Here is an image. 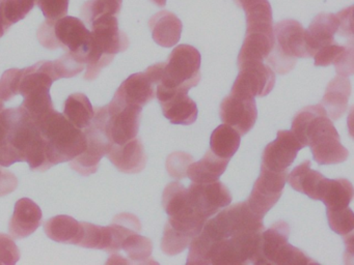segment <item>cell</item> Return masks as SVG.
I'll return each instance as SVG.
<instances>
[{
    "mask_svg": "<svg viewBox=\"0 0 354 265\" xmlns=\"http://www.w3.org/2000/svg\"><path fill=\"white\" fill-rule=\"evenodd\" d=\"M156 89L188 91L201 81V54L189 45H180L165 62L153 64L146 70Z\"/></svg>",
    "mask_w": 354,
    "mask_h": 265,
    "instance_id": "1",
    "label": "cell"
},
{
    "mask_svg": "<svg viewBox=\"0 0 354 265\" xmlns=\"http://www.w3.org/2000/svg\"><path fill=\"white\" fill-rule=\"evenodd\" d=\"M34 122L46 140L47 157L51 167L72 161L86 148L84 130L74 126L57 110H51Z\"/></svg>",
    "mask_w": 354,
    "mask_h": 265,
    "instance_id": "2",
    "label": "cell"
},
{
    "mask_svg": "<svg viewBox=\"0 0 354 265\" xmlns=\"http://www.w3.org/2000/svg\"><path fill=\"white\" fill-rule=\"evenodd\" d=\"M297 139L302 147H310L315 161L320 165L343 163L349 155L324 109L313 114L302 124Z\"/></svg>",
    "mask_w": 354,
    "mask_h": 265,
    "instance_id": "3",
    "label": "cell"
},
{
    "mask_svg": "<svg viewBox=\"0 0 354 265\" xmlns=\"http://www.w3.org/2000/svg\"><path fill=\"white\" fill-rule=\"evenodd\" d=\"M91 27L92 39L86 56V72L84 79L95 80L101 70L111 63L118 53L129 47V39L120 30L117 16H104L93 21Z\"/></svg>",
    "mask_w": 354,
    "mask_h": 265,
    "instance_id": "4",
    "label": "cell"
},
{
    "mask_svg": "<svg viewBox=\"0 0 354 265\" xmlns=\"http://www.w3.org/2000/svg\"><path fill=\"white\" fill-rule=\"evenodd\" d=\"M274 46L267 57V66L279 75L293 70L297 58L310 57L306 29L298 21L286 19L273 26Z\"/></svg>",
    "mask_w": 354,
    "mask_h": 265,
    "instance_id": "5",
    "label": "cell"
},
{
    "mask_svg": "<svg viewBox=\"0 0 354 265\" xmlns=\"http://www.w3.org/2000/svg\"><path fill=\"white\" fill-rule=\"evenodd\" d=\"M38 39L49 50L57 48L80 54L86 58L90 51L92 32L84 21L75 17L65 16L57 20L47 19L38 29Z\"/></svg>",
    "mask_w": 354,
    "mask_h": 265,
    "instance_id": "6",
    "label": "cell"
},
{
    "mask_svg": "<svg viewBox=\"0 0 354 265\" xmlns=\"http://www.w3.org/2000/svg\"><path fill=\"white\" fill-rule=\"evenodd\" d=\"M7 143L17 150L24 161H28L30 169L41 172L50 169L46 140L34 120L21 107L17 108Z\"/></svg>",
    "mask_w": 354,
    "mask_h": 265,
    "instance_id": "7",
    "label": "cell"
},
{
    "mask_svg": "<svg viewBox=\"0 0 354 265\" xmlns=\"http://www.w3.org/2000/svg\"><path fill=\"white\" fill-rule=\"evenodd\" d=\"M142 110L113 97L109 105L95 110L92 122L104 130L111 143L121 145L138 136Z\"/></svg>",
    "mask_w": 354,
    "mask_h": 265,
    "instance_id": "8",
    "label": "cell"
},
{
    "mask_svg": "<svg viewBox=\"0 0 354 265\" xmlns=\"http://www.w3.org/2000/svg\"><path fill=\"white\" fill-rule=\"evenodd\" d=\"M162 206L169 215L167 224L171 229L192 240L202 231L205 223L208 221L196 210L190 201L187 188L180 182H171L165 186Z\"/></svg>",
    "mask_w": 354,
    "mask_h": 265,
    "instance_id": "9",
    "label": "cell"
},
{
    "mask_svg": "<svg viewBox=\"0 0 354 265\" xmlns=\"http://www.w3.org/2000/svg\"><path fill=\"white\" fill-rule=\"evenodd\" d=\"M264 230L262 217L257 215L245 201L221 210L216 217L205 223L202 231L217 242L225 238Z\"/></svg>",
    "mask_w": 354,
    "mask_h": 265,
    "instance_id": "10",
    "label": "cell"
},
{
    "mask_svg": "<svg viewBox=\"0 0 354 265\" xmlns=\"http://www.w3.org/2000/svg\"><path fill=\"white\" fill-rule=\"evenodd\" d=\"M287 177V170L271 171L262 165L260 176L254 182L250 198L246 201L257 215L264 219L265 215L277 204L283 194Z\"/></svg>",
    "mask_w": 354,
    "mask_h": 265,
    "instance_id": "11",
    "label": "cell"
},
{
    "mask_svg": "<svg viewBox=\"0 0 354 265\" xmlns=\"http://www.w3.org/2000/svg\"><path fill=\"white\" fill-rule=\"evenodd\" d=\"M239 74L231 93L240 97H266L275 85V74L261 61L248 62L239 66Z\"/></svg>",
    "mask_w": 354,
    "mask_h": 265,
    "instance_id": "12",
    "label": "cell"
},
{
    "mask_svg": "<svg viewBox=\"0 0 354 265\" xmlns=\"http://www.w3.org/2000/svg\"><path fill=\"white\" fill-rule=\"evenodd\" d=\"M188 195L196 210L207 219L232 202L229 188L218 180L206 184L194 182L188 188Z\"/></svg>",
    "mask_w": 354,
    "mask_h": 265,
    "instance_id": "13",
    "label": "cell"
},
{
    "mask_svg": "<svg viewBox=\"0 0 354 265\" xmlns=\"http://www.w3.org/2000/svg\"><path fill=\"white\" fill-rule=\"evenodd\" d=\"M86 137V148L84 153L70 161L71 168L82 175H91L96 173L99 163L104 155H107L111 142L104 130L95 124H91L84 128Z\"/></svg>",
    "mask_w": 354,
    "mask_h": 265,
    "instance_id": "14",
    "label": "cell"
},
{
    "mask_svg": "<svg viewBox=\"0 0 354 265\" xmlns=\"http://www.w3.org/2000/svg\"><path fill=\"white\" fill-rule=\"evenodd\" d=\"M258 110L254 97L227 95L221 105V118L223 124L233 128L240 136L248 134L257 121Z\"/></svg>",
    "mask_w": 354,
    "mask_h": 265,
    "instance_id": "15",
    "label": "cell"
},
{
    "mask_svg": "<svg viewBox=\"0 0 354 265\" xmlns=\"http://www.w3.org/2000/svg\"><path fill=\"white\" fill-rule=\"evenodd\" d=\"M301 148L291 130H279L277 138L265 147L262 165L271 171H286Z\"/></svg>",
    "mask_w": 354,
    "mask_h": 265,
    "instance_id": "16",
    "label": "cell"
},
{
    "mask_svg": "<svg viewBox=\"0 0 354 265\" xmlns=\"http://www.w3.org/2000/svg\"><path fill=\"white\" fill-rule=\"evenodd\" d=\"M156 97L162 108L163 115L174 124H194L198 118V106L184 90L156 89Z\"/></svg>",
    "mask_w": 354,
    "mask_h": 265,
    "instance_id": "17",
    "label": "cell"
},
{
    "mask_svg": "<svg viewBox=\"0 0 354 265\" xmlns=\"http://www.w3.org/2000/svg\"><path fill=\"white\" fill-rule=\"evenodd\" d=\"M107 157L115 168L123 173H140L146 167V151L142 141L138 138L121 145L111 143Z\"/></svg>",
    "mask_w": 354,
    "mask_h": 265,
    "instance_id": "18",
    "label": "cell"
},
{
    "mask_svg": "<svg viewBox=\"0 0 354 265\" xmlns=\"http://www.w3.org/2000/svg\"><path fill=\"white\" fill-rule=\"evenodd\" d=\"M42 223V210L34 201L22 198L15 204L9 232L15 239H22L34 233Z\"/></svg>",
    "mask_w": 354,
    "mask_h": 265,
    "instance_id": "19",
    "label": "cell"
},
{
    "mask_svg": "<svg viewBox=\"0 0 354 265\" xmlns=\"http://www.w3.org/2000/svg\"><path fill=\"white\" fill-rule=\"evenodd\" d=\"M339 29L337 14H317L308 29H306V47L308 55L313 57L318 50L335 43V35Z\"/></svg>",
    "mask_w": 354,
    "mask_h": 265,
    "instance_id": "20",
    "label": "cell"
},
{
    "mask_svg": "<svg viewBox=\"0 0 354 265\" xmlns=\"http://www.w3.org/2000/svg\"><path fill=\"white\" fill-rule=\"evenodd\" d=\"M156 95L155 84L146 72H138L126 79L115 92V99L130 105L144 107Z\"/></svg>",
    "mask_w": 354,
    "mask_h": 265,
    "instance_id": "21",
    "label": "cell"
},
{
    "mask_svg": "<svg viewBox=\"0 0 354 265\" xmlns=\"http://www.w3.org/2000/svg\"><path fill=\"white\" fill-rule=\"evenodd\" d=\"M153 39L161 47L171 48L181 39V20L174 12L163 10L155 14L149 21Z\"/></svg>",
    "mask_w": 354,
    "mask_h": 265,
    "instance_id": "22",
    "label": "cell"
},
{
    "mask_svg": "<svg viewBox=\"0 0 354 265\" xmlns=\"http://www.w3.org/2000/svg\"><path fill=\"white\" fill-rule=\"evenodd\" d=\"M350 95L351 83L346 77H335L328 83L321 106L324 108L329 119H339L346 113Z\"/></svg>",
    "mask_w": 354,
    "mask_h": 265,
    "instance_id": "23",
    "label": "cell"
},
{
    "mask_svg": "<svg viewBox=\"0 0 354 265\" xmlns=\"http://www.w3.org/2000/svg\"><path fill=\"white\" fill-rule=\"evenodd\" d=\"M274 46V31H248L238 55V66L267 59Z\"/></svg>",
    "mask_w": 354,
    "mask_h": 265,
    "instance_id": "24",
    "label": "cell"
},
{
    "mask_svg": "<svg viewBox=\"0 0 354 265\" xmlns=\"http://www.w3.org/2000/svg\"><path fill=\"white\" fill-rule=\"evenodd\" d=\"M290 227L285 221L277 222L261 234L258 264H275L281 248L288 244Z\"/></svg>",
    "mask_w": 354,
    "mask_h": 265,
    "instance_id": "25",
    "label": "cell"
},
{
    "mask_svg": "<svg viewBox=\"0 0 354 265\" xmlns=\"http://www.w3.org/2000/svg\"><path fill=\"white\" fill-rule=\"evenodd\" d=\"M353 199V186L345 178L328 179L323 178L318 192V200L326 205L327 209L345 208Z\"/></svg>",
    "mask_w": 354,
    "mask_h": 265,
    "instance_id": "26",
    "label": "cell"
},
{
    "mask_svg": "<svg viewBox=\"0 0 354 265\" xmlns=\"http://www.w3.org/2000/svg\"><path fill=\"white\" fill-rule=\"evenodd\" d=\"M230 159H221L208 150L202 159L190 164L187 169V176L196 184L216 181L227 169Z\"/></svg>",
    "mask_w": 354,
    "mask_h": 265,
    "instance_id": "27",
    "label": "cell"
},
{
    "mask_svg": "<svg viewBox=\"0 0 354 265\" xmlns=\"http://www.w3.org/2000/svg\"><path fill=\"white\" fill-rule=\"evenodd\" d=\"M324 177L320 172L310 169V161H304L288 175L287 180L294 190L318 200L319 188Z\"/></svg>",
    "mask_w": 354,
    "mask_h": 265,
    "instance_id": "28",
    "label": "cell"
},
{
    "mask_svg": "<svg viewBox=\"0 0 354 265\" xmlns=\"http://www.w3.org/2000/svg\"><path fill=\"white\" fill-rule=\"evenodd\" d=\"M46 235L53 242L75 244L80 232V223L69 215H61L45 222Z\"/></svg>",
    "mask_w": 354,
    "mask_h": 265,
    "instance_id": "29",
    "label": "cell"
},
{
    "mask_svg": "<svg viewBox=\"0 0 354 265\" xmlns=\"http://www.w3.org/2000/svg\"><path fill=\"white\" fill-rule=\"evenodd\" d=\"M64 115L74 126L84 130L92 124L95 110L86 95L76 92L66 99Z\"/></svg>",
    "mask_w": 354,
    "mask_h": 265,
    "instance_id": "30",
    "label": "cell"
},
{
    "mask_svg": "<svg viewBox=\"0 0 354 265\" xmlns=\"http://www.w3.org/2000/svg\"><path fill=\"white\" fill-rule=\"evenodd\" d=\"M241 136L237 130L227 124H221L211 135V150L221 159H231L239 148Z\"/></svg>",
    "mask_w": 354,
    "mask_h": 265,
    "instance_id": "31",
    "label": "cell"
},
{
    "mask_svg": "<svg viewBox=\"0 0 354 265\" xmlns=\"http://www.w3.org/2000/svg\"><path fill=\"white\" fill-rule=\"evenodd\" d=\"M121 248L125 251L130 263H148L153 252V244L149 238L132 233L124 239Z\"/></svg>",
    "mask_w": 354,
    "mask_h": 265,
    "instance_id": "32",
    "label": "cell"
},
{
    "mask_svg": "<svg viewBox=\"0 0 354 265\" xmlns=\"http://www.w3.org/2000/svg\"><path fill=\"white\" fill-rule=\"evenodd\" d=\"M123 0H88L82 8V16L86 25L100 17L117 16L121 12Z\"/></svg>",
    "mask_w": 354,
    "mask_h": 265,
    "instance_id": "33",
    "label": "cell"
},
{
    "mask_svg": "<svg viewBox=\"0 0 354 265\" xmlns=\"http://www.w3.org/2000/svg\"><path fill=\"white\" fill-rule=\"evenodd\" d=\"M53 70L57 80L72 78L80 74L86 66V58L80 54L68 52L63 57L53 61Z\"/></svg>",
    "mask_w": 354,
    "mask_h": 265,
    "instance_id": "34",
    "label": "cell"
},
{
    "mask_svg": "<svg viewBox=\"0 0 354 265\" xmlns=\"http://www.w3.org/2000/svg\"><path fill=\"white\" fill-rule=\"evenodd\" d=\"M327 219L330 229L342 236L352 233L354 229L353 211L349 207L327 209Z\"/></svg>",
    "mask_w": 354,
    "mask_h": 265,
    "instance_id": "35",
    "label": "cell"
},
{
    "mask_svg": "<svg viewBox=\"0 0 354 265\" xmlns=\"http://www.w3.org/2000/svg\"><path fill=\"white\" fill-rule=\"evenodd\" d=\"M21 72L22 70L11 68L6 70L0 78V111L5 109L6 101H10L19 93Z\"/></svg>",
    "mask_w": 354,
    "mask_h": 265,
    "instance_id": "36",
    "label": "cell"
},
{
    "mask_svg": "<svg viewBox=\"0 0 354 265\" xmlns=\"http://www.w3.org/2000/svg\"><path fill=\"white\" fill-rule=\"evenodd\" d=\"M192 239L183 234L178 233L175 230L171 229V226L167 223L163 231L162 242H161V250L165 255L175 256L183 252Z\"/></svg>",
    "mask_w": 354,
    "mask_h": 265,
    "instance_id": "37",
    "label": "cell"
},
{
    "mask_svg": "<svg viewBox=\"0 0 354 265\" xmlns=\"http://www.w3.org/2000/svg\"><path fill=\"white\" fill-rule=\"evenodd\" d=\"M194 163V157L183 151H176L167 159V170L171 177L183 179L187 176V169Z\"/></svg>",
    "mask_w": 354,
    "mask_h": 265,
    "instance_id": "38",
    "label": "cell"
},
{
    "mask_svg": "<svg viewBox=\"0 0 354 265\" xmlns=\"http://www.w3.org/2000/svg\"><path fill=\"white\" fill-rule=\"evenodd\" d=\"M37 0H6L5 14L12 25L26 18L32 10Z\"/></svg>",
    "mask_w": 354,
    "mask_h": 265,
    "instance_id": "39",
    "label": "cell"
},
{
    "mask_svg": "<svg viewBox=\"0 0 354 265\" xmlns=\"http://www.w3.org/2000/svg\"><path fill=\"white\" fill-rule=\"evenodd\" d=\"M19 259V248L13 237L0 233V265H14Z\"/></svg>",
    "mask_w": 354,
    "mask_h": 265,
    "instance_id": "40",
    "label": "cell"
},
{
    "mask_svg": "<svg viewBox=\"0 0 354 265\" xmlns=\"http://www.w3.org/2000/svg\"><path fill=\"white\" fill-rule=\"evenodd\" d=\"M354 48L353 39H350L349 43H346L345 49L339 54L333 64L339 76L348 77L354 72Z\"/></svg>",
    "mask_w": 354,
    "mask_h": 265,
    "instance_id": "41",
    "label": "cell"
},
{
    "mask_svg": "<svg viewBox=\"0 0 354 265\" xmlns=\"http://www.w3.org/2000/svg\"><path fill=\"white\" fill-rule=\"evenodd\" d=\"M345 45L333 43L330 45L325 46L315 53L313 57L315 58V66H328L333 64V62L339 57V54L345 49Z\"/></svg>",
    "mask_w": 354,
    "mask_h": 265,
    "instance_id": "42",
    "label": "cell"
},
{
    "mask_svg": "<svg viewBox=\"0 0 354 265\" xmlns=\"http://www.w3.org/2000/svg\"><path fill=\"white\" fill-rule=\"evenodd\" d=\"M16 114H17V108L3 109L0 111V146L5 145L9 140Z\"/></svg>",
    "mask_w": 354,
    "mask_h": 265,
    "instance_id": "43",
    "label": "cell"
},
{
    "mask_svg": "<svg viewBox=\"0 0 354 265\" xmlns=\"http://www.w3.org/2000/svg\"><path fill=\"white\" fill-rule=\"evenodd\" d=\"M339 17V29L337 33L342 37H350L353 39V6L345 8L337 12Z\"/></svg>",
    "mask_w": 354,
    "mask_h": 265,
    "instance_id": "44",
    "label": "cell"
},
{
    "mask_svg": "<svg viewBox=\"0 0 354 265\" xmlns=\"http://www.w3.org/2000/svg\"><path fill=\"white\" fill-rule=\"evenodd\" d=\"M18 179L15 174L3 169L0 166V197L6 196L14 192L17 188Z\"/></svg>",
    "mask_w": 354,
    "mask_h": 265,
    "instance_id": "45",
    "label": "cell"
},
{
    "mask_svg": "<svg viewBox=\"0 0 354 265\" xmlns=\"http://www.w3.org/2000/svg\"><path fill=\"white\" fill-rule=\"evenodd\" d=\"M6 0H0V37H3L8 29L12 26L11 23L8 21L5 14Z\"/></svg>",
    "mask_w": 354,
    "mask_h": 265,
    "instance_id": "46",
    "label": "cell"
},
{
    "mask_svg": "<svg viewBox=\"0 0 354 265\" xmlns=\"http://www.w3.org/2000/svg\"><path fill=\"white\" fill-rule=\"evenodd\" d=\"M235 3L239 6L240 8H245L246 6H250V4L254 3L257 0H234Z\"/></svg>",
    "mask_w": 354,
    "mask_h": 265,
    "instance_id": "47",
    "label": "cell"
},
{
    "mask_svg": "<svg viewBox=\"0 0 354 265\" xmlns=\"http://www.w3.org/2000/svg\"><path fill=\"white\" fill-rule=\"evenodd\" d=\"M156 6H160V8H163L167 4V0H152Z\"/></svg>",
    "mask_w": 354,
    "mask_h": 265,
    "instance_id": "48",
    "label": "cell"
},
{
    "mask_svg": "<svg viewBox=\"0 0 354 265\" xmlns=\"http://www.w3.org/2000/svg\"><path fill=\"white\" fill-rule=\"evenodd\" d=\"M37 1H40V0H37Z\"/></svg>",
    "mask_w": 354,
    "mask_h": 265,
    "instance_id": "49",
    "label": "cell"
}]
</instances>
